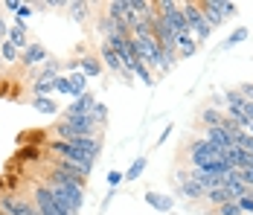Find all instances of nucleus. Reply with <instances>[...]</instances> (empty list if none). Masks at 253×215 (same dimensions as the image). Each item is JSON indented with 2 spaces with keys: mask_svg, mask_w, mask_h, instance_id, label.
<instances>
[{
  "mask_svg": "<svg viewBox=\"0 0 253 215\" xmlns=\"http://www.w3.org/2000/svg\"><path fill=\"white\" fill-rule=\"evenodd\" d=\"M47 151H52L55 157H61V160H67V163H73L84 177H87V174L93 172V166H96V157H93V154L76 148V145L67 143V140H52V143H47Z\"/></svg>",
  "mask_w": 253,
  "mask_h": 215,
  "instance_id": "nucleus-1",
  "label": "nucleus"
},
{
  "mask_svg": "<svg viewBox=\"0 0 253 215\" xmlns=\"http://www.w3.org/2000/svg\"><path fill=\"white\" fill-rule=\"evenodd\" d=\"M180 12H183V18H186V26H189V32H192L195 44H204V41H210L212 29H210V24L204 21L201 3H192V0H186V3H180Z\"/></svg>",
  "mask_w": 253,
  "mask_h": 215,
  "instance_id": "nucleus-2",
  "label": "nucleus"
},
{
  "mask_svg": "<svg viewBox=\"0 0 253 215\" xmlns=\"http://www.w3.org/2000/svg\"><path fill=\"white\" fill-rule=\"evenodd\" d=\"M212 160H224L221 157V148L210 145L204 137L189 145V163H192V169H204L207 163H212Z\"/></svg>",
  "mask_w": 253,
  "mask_h": 215,
  "instance_id": "nucleus-3",
  "label": "nucleus"
},
{
  "mask_svg": "<svg viewBox=\"0 0 253 215\" xmlns=\"http://www.w3.org/2000/svg\"><path fill=\"white\" fill-rule=\"evenodd\" d=\"M0 210H3V215H38L35 204L29 198H18V195H0Z\"/></svg>",
  "mask_w": 253,
  "mask_h": 215,
  "instance_id": "nucleus-4",
  "label": "nucleus"
},
{
  "mask_svg": "<svg viewBox=\"0 0 253 215\" xmlns=\"http://www.w3.org/2000/svg\"><path fill=\"white\" fill-rule=\"evenodd\" d=\"M96 55H99V61H102V64H105V67H108L111 73H120V76H123L126 82H134V76H131V73H126V67H123V61L117 58V52H114V49L108 47L105 41L99 44V52H96Z\"/></svg>",
  "mask_w": 253,
  "mask_h": 215,
  "instance_id": "nucleus-5",
  "label": "nucleus"
},
{
  "mask_svg": "<svg viewBox=\"0 0 253 215\" xmlns=\"http://www.w3.org/2000/svg\"><path fill=\"white\" fill-rule=\"evenodd\" d=\"M50 55H47V47L44 44H38V41H29V47L21 52V64L24 67H38V64H44Z\"/></svg>",
  "mask_w": 253,
  "mask_h": 215,
  "instance_id": "nucleus-6",
  "label": "nucleus"
},
{
  "mask_svg": "<svg viewBox=\"0 0 253 215\" xmlns=\"http://www.w3.org/2000/svg\"><path fill=\"white\" fill-rule=\"evenodd\" d=\"M93 105H96L93 93H82L79 99H73V102H70V108H67L61 117H87V114L93 111Z\"/></svg>",
  "mask_w": 253,
  "mask_h": 215,
  "instance_id": "nucleus-7",
  "label": "nucleus"
},
{
  "mask_svg": "<svg viewBox=\"0 0 253 215\" xmlns=\"http://www.w3.org/2000/svg\"><path fill=\"white\" fill-rule=\"evenodd\" d=\"M204 140L210 145H215V148H221V151L233 148V134H227L221 125L218 128H204Z\"/></svg>",
  "mask_w": 253,
  "mask_h": 215,
  "instance_id": "nucleus-8",
  "label": "nucleus"
},
{
  "mask_svg": "<svg viewBox=\"0 0 253 215\" xmlns=\"http://www.w3.org/2000/svg\"><path fill=\"white\" fill-rule=\"evenodd\" d=\"M224 120H227L224 111L215 108V105H204L201 111H198V122H201V128H218Z\"/></svg>",
  "mask_w": 253,
  "mask_h": 215,
  "instance_id": "nucleus-9",
  "label": "nucleus"
},
{
  "mask_svg": "<svg viewBox=\"0 0 253 215\" xmlns=\"http://www.w3.org/2000/svg\"><path fill=\"white\" fill-rule=\"evenodd\" d=\"M201 12H204V21L210 24V29H218L224 24V18L218 12V0H201Z\"/></svg>",
  "mask_w": 253,
  "mask_h": 215,
  "instance_id": "nucleus-10",
  "label": "nucleus"
},
{
  "mask_svg": "<svg viewBox=\"0 0 253 215\" xmlns=\"http://www.w3.org/2000/svg\"><path fill=\"white\" fill-rule=\"evenodd\" d=\"M146 204L157 210V213H169L175 207V198L172 195H163V192H146Z\"/></svg>",
  "mask_w": 253,
  "mask_h": 215,
  "instance_id": "nucleus-11",
  "label": "nucleus"
},
{
  "mask_svg": "<svg viewBox=\"0 0 253 215\" xmlns=\"http://www.w3.org/2000/svg\"><path fill=\"white\" fill-rule=\"evenodd\" d=\"M177 195H180V198H186V201H204V195H207V192H204V186H198L192 177H186V180H180V183H177Z\"/></svg>",
  "mask_w": 253,
  "mask_h": 215,
  "instance_id": "nucleus-12",
  "label": "nucleus"
},
{
  "mask_svg": "<svg viewBox=\"0 0 253 215\" xmlns=\"http://www.w3.org/2000/svg\"><path fill=\"white\" fill-rule=\"evenodd\" d=\"M6 41L18 49V52H24V49L29 47V38H26V24H15V26H12V29H9V35H6Z\"/></svg>",
  "mask_w": 253,
  "mask_h": 215,
  "instance_id": "nucleus-13",
  "label": "nucleus"
},
{
  "mask_svg": "<svg viewBox=\"0 0 253 215\" xmlns=\"http://www.w3.org/2000/svg\"><path fill=\"white\" fill-rule=\"evenodd\" d=\"M61 67H64V64H61L58 58H52V55H50V58L41 64V73H38V79H44V82H55V79L61 76Z\"/></svg>",
  "mask_w": 253,
  "mask_h": 215,
  "instance_id": "nucleus-14",
  "label": "nucleus"
},
{
  "mask_svg": "<svg viewBox=\"0 0 253 215\" xmlns=\"http://www.w3.org/2000/svg\"><path fill=\"white\" fill-rule=\"evenodd\" d=\"M79 73H84L87 79H90V76H99L102 73L99 55H82V58H79Z\"/></svg>",
  "mask_w": 253,
  "mask_h": 215,
  "instance_id": "nucleus-15",
  "label": "nucleus"
},
{
  "mask_svg": "<svg viewBox=\"0 0 253 215\" xmlns=\"http://www.w3.org/2000/svg\"><path fill=\"white\" fill-rule=\"evenodd\" d=\"M195 49H198V44H195L192 35H177V61L180 58H192Z\"/></svg>",
  "mask_w": 253,
  "mask_h": 215,
  "instance_id": "nucleus-16",
  "label": "nucleus"
},
{
  "mask_svg": "<svg viewBox=\"0 0 253 215\" xmlns=\"http://www.w3.org/2000/svg\"><path fill=\"white\" fill-rule=\"evenodd\" d=\"M67 9H70V18L76 21V24H82V21H87V15H90V3H84V0H70L67 3Z\"/></svg>",
  "mask_w": 253,
  "mask_h": 215,
  "instance_id": "nucleus-17",
  "label": "nucleus"
},
{
  "mask_svg": "<svg viewBox=\"0 0 253 215\" xmlns=\"http://www.w3.org/2000/svg\"><path fill=\"white\" fill-rule=\"evenodd\" d=\"M32 108H35L38 114H55V111H58V105H55L52 96H32Z\"/></svg>",
  "mask_w": 253,
  "mask_h": 215,
  "instance_id": "nucleus-18",
  "label": "nucleus"
},
{
  "mask_svg": "<svg viewBox=\"0 0 253 215\" xmlns=\"http://www.w3.org/2000/svg\"><path fill=\"white\" fill-rule=\"evenodd\" d=\"M204 201H210L212 207H221V204H227V201H233V198H230V192L224 189V186H215V189H210L207 195H204Z\"/></svg>",
  "mask_w": 253,
  "mask_h": 215,
  "instance_id": "nucleus-19",
  "label": "nucleus"
},
{
  "mask_svg": "<svg viewBox=\"0 0 253 215\" xmlns=\"http://www.w3.org/2000/svg\"><path fill=\"white\" fill-rule=\"evenodd\" d=\"M134 76H137V79H140V82H143V85H146V87H154V85H157V82H154V73L149 70V67H146V64H143V61H137V64H134Z\"/></svg>",
  "mask_w": 253,
  "mask_h": 215,
  "instance_id": "nucleus-20",
  "label": "nucleus"
},
{
  "mask_svg": "<svg viewBox=\"0 0 253 215\" xmlns=\"http://www.w3.org/2000/svg\"><path fill=\"white\" fill-rule=\"evenodd\" d=\"M248 35H251V29H248V26H239V29H233V35H230L227 41L221 44V49H230V47H236V44H242V41H248Z\"/></svg>",
  "mask_w": 253,
  "mask_h": 215,
  "instance_id": "nucleus-21",
  "label": "nucleus"
},
{
  "mask_svg": "<svg viewBox=\"0 0 253 215\" xmlns=\"http://www.w3.org/2000/svg\"><path fill=\"white\" fill-rule=\"evenodd\" d=\"M0 58H3V64H15V61H21V52L12 47L9 41H3L0 44Z\"/></svg>",
  "mask_w": 253,
  "mask_h": 215,
  "instance_id": "nucleus-22",
  "label": "nucleus"
},
{
  "mask_svg": "<svg viewBox=\"0 0 253 215\" xmlns=\"http://www.w3.org/2000/svg\"><path fill=\"white\" fill-rule=\"evenodd\" d=\"M90 120L96 122L99 128H105V122H108V105L96 102V105H93V111H90Z\"/></svg>",
  "mask_w": 253,
  "mask_h": 215,
  "instance_id": "nucleus-23",
  "label": "nucleus"
},
{
  "mask_svg": "<svg viewBox=\"0 0 253 215\" xmlns=\"http://www.w3.org/2000/svg\"><path fill=\"white\" fill-rule=\"evenodd\" d=\"M146 163H149L146 157H137V160L131 163V169L126 172V180H137V177H140V174L146 172Z\"/></svg>",
  "mask_w": 253,
  "mask_h": 215,
  "instance_id": "nucleus-24",
  "label": "nucleus"
},
{
  "mask_svg": "<svg viewBox=\"0 0 253 215\" xmlns=\"http://www.w3.org/2000/svg\"><path fill=\"white\" fill-rule=\"evenodd\" d=\"M32 96H50L52 90H55V85L52 82H44V79H38V82H32Z\"/></svg>",
  "mask_w": 253,
  "mask_h": 215,
  "instance_id": "nucleus-25",
  "label": "nucleus"
},
{
  "mask_svg": "<svg viewBox=\"0 0 253 215\" xmlns=\"http://www.w3.org/2000/svg\"><path fill=\"white\" fill-rule=\"evenodd\" d=\"M218 12H221V18H224V21H227V18H236V15H239V3L218 0Z\"/></svg>",
  "mask_w": 253,
  "mask_h": 215,
  "instance_id": "nucleus-26",
  "label": "nucleus"
},
{
  "mask_svg": "<svg viewBox=\"0 0 253 215\" xmlns=\"http://www.w3.org/2000/svg\"><path fill=\"white\" fill-rule=\"evenodd\" d=\"M236 204H239V210H242L245 215H253V189H248L245 192V198H239Z\"/></svg>",
  "mask_w": 253,
  "mask_h": 215,
  "instance_id": "nucleus-27",
  "label": "nucleus"
},
{
  "mask_svg": "<svg viewBox=\"0 0 253 215\" xmlns=\"http://www.w3.org/2000/svg\"><path fill=\"white\" fill-rule=\"evenodd\" d=\"M215 213H218V215H245L242 210H239V204H236V201H227V204L215 207Z\"/></svg>",
  "mask_w": 253,
  "mask_h": 215,
  "instance_id": "nucleus-28",
  "label": "nucleus"
},
{
  "mask_svg": "<svg viewBox=\"0 0 253 215\" xmlns=\"http://www.w3.org/2000/svg\"><path fill=\"white\" fill-rule=\"evenodd\" d=\"M52 85H55V93H67L70 96V76H58Z\"/></svg>",
  "mask_w": 253,
  "mask_h": 215,
  "instance_id": "nucleus-29",
  "label": "nucleus"
},
{
  "mask_svg": "<svg viewBox=\"0 0 253 215\" xmlns=\"http://www.w3.org/2000/svg\"><path fill=\"white\" fill-rule=\"evenodd\" d=\"M236 177H239L248 189H253V169H236Z\"/></svg>",
  "mask_w": 253,
  "mask_h": 215,
  "instance_id": "nucleus-30",
  "label": "nucleus"
},
{
  "mask_svg": "<svg viewBox=\"0 0 253 215\" xmlns=\"http://www.w3.org/2000/svg\"><path fill=\"white\" fill-rule=\"evenodd\" d=\"M29 15H32V6H29V3H21V6H18V12H15L18 24H24V21L29 18Z\"/></svg>",
  "mask_w": 253,
  "mask_h": 215,
  "instance_id": "nucleus-31",
  "label": "nucleus"
},
{
  "mask_svg": "<svg viewBox=\"0 0 253 215\" xmlns=\"http://www.w3.org/2000/svg\"><path fill=\"white\" fill-rule=\"evenodd\" d=\"M123 180H126V172H117V169H114V172L108 174V186H120Z\"/></svg>",
  "mask_w": 253,
  "mask_h": 215,
  "instance_id": "nucleus-32",
  "label": "nucleus"
},
{
  "mask_svg": "<svg viewBox=\"0 0 253 215\" xmlns=\"http://www.w3.org/2000/svg\"><path fill=\"white\" fill-rule=\"evenodd\" d=\"M6 35H9V26H6V21H3V18H0V44H3V41H6Z\"/></svg>",
  "mask_w": 253,
  "mask_h": 215,
  "instance_id": "nucleus-33",
  "label": "nucleus"
},
{
  "mask_svg": "<svg viewBox=\"0 0 253 215\" xmlns=\"http://www.w3.org/2000/svg\"><path fill=\"white\" fill-rule=\"evenodd\" d=\"M3 6H6V9H12V12H18V6H21V3H18V0H6Z\"/></svg>",
  "mask_w": 253,
  "mask_h": 215,
  "instance_id": "nucleus-34",
  "label": "nucleus"
},
{
  "mask_svg": "<svg viewBox=\"0 0 253 215\" xmlns=\"http://www.w3.org/2000/svg\"><path fill=\"white\" fill-rule=\"evenodd\" d=\"M248 134H251V137H253V125H251V128H248Z\"/></svg>",
  "mask_w": 253,
  "mask_h": 215,
  "instance_id": "nucleus-35",
  "label": "nucleus"
},
{
  "mask_svg": "<svg viewBox=\"0 0 253 215\" xmlns=\"http://www.w3.org/2000/svg\"><path fill=\"white\" fill-rule=\"evenodd\" d=\"M0 70H3V58H0Z\"/></svg>",
  "mask_w": 253,
  "mask_h": 215,
  "instance_id": "nucleus-36",
  "label": "nucleus"
}]
</instances>
